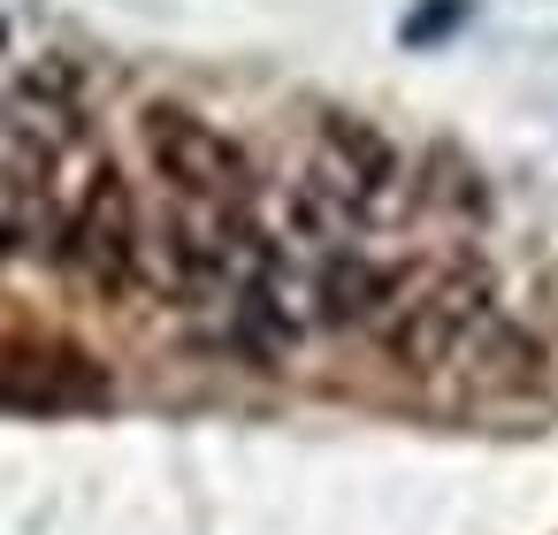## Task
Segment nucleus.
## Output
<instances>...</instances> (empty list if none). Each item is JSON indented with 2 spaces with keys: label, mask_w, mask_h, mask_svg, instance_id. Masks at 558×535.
Returning a JSON list of instances; mask_svg holds the SVG:
<instances>
[{
  "label": "nucleus",
  "mask_w": 558,
  "mask_h": 535,
  "mask_svg": "<svg viewBox=\"0 0 558 535\" xmlns=\"http://www.w3.org/2000/svg\"><path fill=\"white\" fill-rule=\"evenodd\" d=\"M497 321H505L497 283H489L482 268H444V276H428V283L405 291V306H398L390 329H383V352H390L398 367H413V375H436V367L474 360Z\"/></svg>",
  "instance_id": "f257e3e1"
},
{
  "label": "nucleus",
  "mask_w": 558,
  "mask_h": 535,
  "mask_svg": "<svg viewBox=\"0 0 558 535\" xmlns=\"http://www.w3.org/2000/svg\"><path fill=\"white\" fill-rule=\"evenodd\" d=\"M138 138H146V161L161 169V184L184 199V207H207V215H253V154L215 131L207 115L177 108V100H154L138 115Z\"/></svg>",
  "instance_id": "f03ea898"
},
{
  "label": "nucleus",
  "mask_w": 558,
  "mask_h": 535,
  "mask_svg": "<svg viewBox=\"0 0 558 535\" xmlns=\"http://www.w3.org/2000/svg\"><path fill=\"white\" fill-rule=\"evenodd\" d=\"M466 24H474V0H413V9L398 16V47L405 54H428L451 32H466Z\"/></svg>",
  "instance_id": "39448f33"
},
{
  "label": "nucleus",
  "mask_w": 558,
  "mask_h": 535,
  "mask_svg": "<svg viewBox=\"0 0 558 535\" xmlns=\"http://www.w3.org/2000/svg\"><path fill=\"white\" fill-rule=\"evenodd\" d=\"M54 245H62L70 276L93 283L100 299H131V291H138V276H146V222H138L131 184H123L108 161L85 177V192H77V207L62 215Z\"/></svg>",
  "instance_id": "7ed1b4c3"
},
{
  "label": "nucleus",
  "mask_w": 558,
  "mask_h": 535,
  "mask_svg": "<svg viewBox=\"0 0 558 535\" xmlns=\"http://www.w3.org/2000/svg\"><path fill=\"white\" fill-rule=\"evenodd\" d=\"M405 268H390V260H375V253H360V245H344V253H329V260H314V283H306V306H314V321L322 329H390V314L405 306Z\"/></svg>",
  "instance_id": "20e7f679"
}]
</instances>
